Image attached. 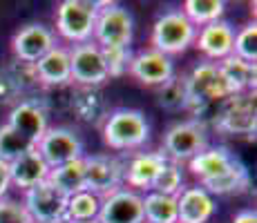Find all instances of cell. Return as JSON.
Returning a JSON list of instances; mask_svg holds the SVG:
<instances>
[{"label":"cell","mask_w":257,"mask_h":223,"mask_svg":"<svg viewBox=\"0 0 257 223\" xmlns=\"http://www.w3.org/2000/svg\"><path fill=\"white\" fill-rule=\"evenodd\" d=\"M230 92L221 78L219 65L210 61L199 63L186 76V110L195 114H204L208 107L228 98Z\"/></svg>","instance_id":"cell-1"},{"label":"cell","mask_w":257,"mask_h":223,"mask_svg":"<svg viewBox=\"0 0 257 223\" xmlns=\"http://www.w3.org/2000/svg\"><path fill=\"white\" fill-rule=\"evenodd\" d=\"M101 132L110 150H137L150 138V123L139 110H116L105 118Z\"/></svg>","instance_id":"cell-2"},{"label":"cell","mask_w":257,"mask_h":223,"mask_svg":"<svg viewBox=\"0 0 257 223\" xmlns=\"http://www.w3.org/2000/svg\"><path fill=\"white\" fill-rule=\"evenodd\" d=\"M197 27L181 14V9L175 12H166L152 25V49L164 56H177L184 54L190 45H195Z\"/></svg>","instance_id":"cell-3"},{"label":"cell","mask_w":257,"mask_h":223,"mask_svg":"<svg viewBox=\"0 0 257 223\" xmlns=\"http://www.w3.org/2000/svg\"><path fill=\"white\" fill-rule=\"evenodd\" d=\"M132 32H135V21L123 5L101 3L94 23L92 43H96L101 49H125L132 43Z\"/></svg>","instance_id":"cell-4"},{"label":"cell","mask_w":257,"mask_h":223,"mask_svg":"<svg viewBox=\"0 0 257 223\" xmlns=\"http://www.w3.org/2000/svg\"><path fill=\"white\" fill-rule=\"evenodd\" d=\"M98 7L101 3L92 0H63L56 9V32L70 43H90Z\"/></svg>","instance_id":"cell-5"},{"label":"cell","mask_w":257,"mask_h":223,"mask_svg":"<svg viewBox=\"0 0 257 223\" xmlns=\"http://www.w3.org/2000/svg\"><path fill=\"white\" fill-rule=\"evenodd\" d=\"M217 132L239 136V134H255L257 127V107H255V92L250 94H233L217 103L215 121Z\"/></svg>","instance_id":"cell-6"},{"label":"cell","mask_w":257,"mask_h":223,"mask_svg":"<svg viewBox=\"0 0 257 223\" xmlns=\"http://www.w3.org/2000/svg\"><path fill=\"white\" fill-rule=\"evenodd\" d=\"M208 147V134H206L204 123L184 121L172 125L164 134V156L172 163H184L197 156Z\"/></svg>","instance_id":"cell-7"},{"label":"cell","mask_w":257,"mask_h":223,"mask_svg":"<svg viewBox=\"0 0 257 223\" xmlns=\"http://www.w3.org/2000/svg\"><path fill=\"white\" fill-rule=\"evenodd\" d=\"M85 163V190L92 194L110 196L112 192L123 187V172H125V163H121L114 156L107 154H94L83 156Z\"/></svg>","instance_id":"cell-8"},{"label":"cell","mask_w":257,"mask_h":223,"mask_svg":"<svg viewBox=\"0 0 257 223\" xmlns=\"http://www.w3.org/2000/svg\"><path fill=\"white\" fill-rule=\"evenodd\" d=\"M36 152L43 156L49 170L83 158V141L70 127H49L36 143Z\"/></svg>","instance_id":"cell-9"},{"label":"cell","mask_w":257,"mask_h":223,"mask_svg":"<svg viewBox=\"0 0 257 223\" xmlns=\"http://www.w3.org/2000/svg\"><path fill=\"white\" fill-rule=\"evenodd\" d=\"M70 72H72V81H76L78 85L85 87L103 85L110 78L101 47L92 41L83 45H74V49H70Z\"/></svg>","instance_id":"cell-10"},{"label":"cell","mask_w":257,"mask_h":223,"mask_svg":"<svg viewBox=\"0 0 257 223\" xmlns=\"http://www.w3.org/2000/svg\"><path fill=\"white\" fill-rule=\"evenodd\" d=\"M56 47V36L43 23H32L21 27L12 38L14 56L25 65H36L47 52Z\"/></svg>","instance_id":"cell-11"},{"label":"cell","mask_w":257,"mask_h":223,"mask_svg":"<svg viewBox=\"0 0 257 223\" xmlns=\"http://www.w3.org/2000/svg\"><path fill=\"white\" fill-rule=\"evenodd\" d=\"M23 205L29 212L34 223H49V221L65 219L67 196L61 194L49 181H45L25 192Z\"/></svg>","instance_id":"cell-12"},{"label":"cell","mask_w":257,"mask_h":223,"mask_svg":"<svg viewBox=\"0 0 257 223\" xmlns=\"http://www.w3.org/2000/svg\"><path fill=\"white\" fill-rule=\"evenodd\" d=\"M98 223H146L143 219V196L130 187L112 192L101 199V210L96 216Z\"/></svg>","instance_id":"cell-13"},{"label":"cell","mask_w":257,"mask_h":223,"mask_svg":"<svg viewBox=\"0 0 257 223\" xmlns=\"http://www.w3.org/2000/svg\"><path fill=\"white\" fill-rule=\"evenodd\" d=\"M132 78L148 87H164L168 81L175 78V63L170 56L155 52V49H146L130 58V67H127Z\"/></svg>","instance_id":"cell-14"},{"label":"cell","mask_w":257,"mask_h":223,"mask_svg":"<svg viewBox=\"0 0 257 223\" xmlns=\"http://www.w3.org/2000/svg\"><path fill=\"white\" fill-rule=\"evenodd\" d=\"M233 41H235V27L226 21H217L197 29L195 47L210 63H219L224 58L233 56Z\"/></svg>","instance_id":"cell-15"},{"label":"cell","mask_w":257,"mask_h":223,"mask_svg":"<svg viewBox=\"0 0 257 223\" xmlns=\"http://www.w3.org/2000/svg\"><path fill=\"white\" fill-rule=\"evenodd\" d=\"M217 212L212 194L204 190L201 185L184 187L177 196V214L179 223H208Z\"/></svg>","instance_id":"cell-16"},{"label":"cell","mask_w":257,"mask_h":223,"mask_svg":"<svg viewBox=\"0 0 257 223\" xmlns=\"http://www.w3.org/2000/svg\"><path fill=\"white\" fill-rule=\"evenodd\" d=\"M7 125L18 134H23L25 138H29L32 143H38L43 138V134L49 130L45 110L34 101H23L18 105H14L12 112H9Z\"/></svg>","instance_id":"cell-17"},{"label":"cell","mask_w":257,"mask_h":223,"mask_svg":"<svg viewBox=\"0 0 257 223\" xmlns=\"http://www.w3.org/2000/svg\"><path fill=\"white\" fill-rule=\"evenodd\" d=\"M168 163V158L164 156V152H143V154H137L130 163L125 165V172H123V183L130 185V190H143L150 192L152 181L157 178L159 170Z\"/></svg>","instance_id":"cell-18"},{"label":"cell","mask_w":257,"mask_h":223,"mask_svg":"<svg viewBox=\"0 0 257 223\" xmlns=\"http://www.w3.org/2000/svg\"><path fill=\"white\" fill-rule=\"evenodd\" d=\"M7 170H9V181H12V185L21 187L23 192L45 183L49 176L47 163L43 161V156L38 154L36 150L27 152V154H23L21 158L12 161L7 165Z\"/></svg>","instance_id":"cell-19"},{"label":"cell","mask_w":257,"mask_h":223,"mask_svg":"<svg viewBox=\"0 0 257 223\" xmlns=\"http://www.w3.org/2000/svg\"><path fill=\"white\" fill-rule=\"evenodd\" d=\"M32 69H34V76H36L43 85H65V83L72 81L70 49L56 45L36 65H32Z\"/></svg>","instance_id":"cell-20"},{"label":"cell","mask_w":257,"mask_h":223,"mask_svg":"<svg viewBox=\"0 0 257 223\" xmlns=\"http://www.w3.org/2000/svg\"><path fill=\"white\" fill-rule=\"evenodd\" d=\"M233 154L226 147H206L204 152H199L197 156H192L188 161V170L195 178H199V185L212 181L219 174H224L228 170V165L233 163Z\"/></svg>","instance_id":"cell-21"},{"label":"cell","mask_w":257,"mask_h":223,"mask_svg":"<svg viewBox=\"0 0 257 223\" xmlns=\"http://www.w3.org/2000/svg\"><path fill=\"white\" fill-rule=\"evenodd\" d=\"M224 78L226 87H228L230 96L233 94H250L255 89V78H257V69L250 63L241 61L237 56H228L224 61L217 63Z\"/></svg>","instance_id":"cell-22"},{"label":"cell","mask_w":257,"mask_h":223,"mask_svg":"<svg viewBox=\"0 0 257 223\" xmlns=\"http://www.w3.org/2000/svg\"><path fill=\"white\" fill-rule=\"evenodd\" d=\"M47 181L61 194H76V192L85 190V163H83V158H76V161H70L65 165L54 167V170H49Z\"/></svg>","instance_id":"cell-23"},{"label":"cell","mask_w":257,"mask_h":223,"mask_svg":"<svg viewBox=\"0 0 257 223\" xmlns=\"http://www.w3.org/2000/svg\"><path fill=\"white\" fill-rule=\"evenodd\" d=\"M143 219L146 223H179L177 196L146 192L143 194Z\"/></svg>","instance_id":"cell-24"},{"label":"cell","mask_w":257,"mask_h":223,"mask_svg":"<svg viewBox=\"0 0 257 223\" xmlns=\"http://www.w3.org/2000/svg\"><path fill=\"white\" fill-rule=\"evenodd\" d=\"M248 185V170L246 165L239 161V158H233V163L228 165V170L224 174H219L212 181L204 183V190L208 194H233V192H239Z\"/></svg>","instance_id":"cell-25"},{"label":"cell","mask_w":257,"mask_h":223,"mask_svg":"<svg viewBox=\"0 0 257 223\" xmlns=\"http://www.w3.org/2000/svg\"><path fill=\"white\" fill-rule=\"evenodd\" d=\"M181 14L199 29L221 21V16L226 14V3L224 0H186Z\"/></svg>","instance_id":"cell-26"},{"label":"cell","mask_w":257,"mask_h":223,"mask_svg":"<svg viewBox=\"0 0 257 223\" xmlns=\"http://www.w3.org/2000/svg\"><path fill=\"white\" fill-rule=\"evenodd\" d=\"M101 210V196L92 194L87 190H81L76 194L67 196V210H65V219L70 223L76 221H92L98 216Z\"/></svg>","instance_id":"cell-27"},{"label":"cell","mask_w":257,"mask_h":223,"mask_svg":"<svg viewBox=\"0 0 257 223\" xmlns=\"http://www.w3.org/2000/svg\"><path fill=\"white\" fill-rule=\"evenodd\" d=\"M32 150H36V143H32L23 134L12 130L7 123L0 125V163L9 165L12 161H16V158H21L23 154H27Z\"/></svg>","instance_id":"cell-28"},{"label":"cell","mask_w":257,"mask_h":223,"mask_svg":"<svg viewBox=\"0 0 257 223\" xmlns=\"http://www.w3.org/2000/svg\"><path fill=\"white\" fill-rule=\"evenodd\" d=\"M184 187H186V183H184V170H181V165L168 161L159 170L157 178L152 181L150 192H159V194H168V196H179V192L184 190Z\"/></svg>","instance_id":"cell-29"},{"label":"cell","mask_w":257,"mask_h":223,"mask_svg":"<svg viewBox=\"0 0 257 223\" xmlns=\"http://www.w3.org/2000/svg\"><path fill=\"white\" fill-rule=\"evenodd\" d=\"M233 56L255 65L257 63V25L248 23L235 34L233 41Z\"/></svg>","instance_id":"cell-30"},{"label":"cell","mask_w":257,"mask_h":223,"mask_svg":"<svg viewBox=\"0 0 257 223\" xmlns=\"http://www.w3.org/2000/svg\"><path fill=\"white\" fill-rule=\"evenodd\" d=\"M159 105L166 110H186V78H172L161 87Z\"/></svg>","instance_id":"cell-31"},{"label":"cell","mask_w":257,"mask_h":223,"mask_svg":"<svg viewBox=\"0 0 257 223\" xmlns=\"http://www.w3.org/2000/svg\"><path fill=\"white\" fill-rule=\"evenodd\" d=\"M103 52V61H105V67H107V74L110 76H123L130 67V47L125 49H101Z\"/></svg>","instance_id":"cell-32"},{"label":"cell","mask_w":257,"mask_h":223,"mask_svg":"<svg viewBox=\"0 0 257 223\" xmlns=\"http://www.w3.org/2000/svg\"><path fill=\"white\" fill-rule=\"evenodd\" d=\"M0 223H34L21 201L0 199Z\"/></svg>","instance_id":"cell-33"},{"label":"cell","mask_w":257,"mask_h":223,"mask_svg":"<svg viewBox=\"0 0 257 223\" xmlns=\"http://www.w3.org/2000/svg\"><path fill=\"white\" fill-rule=\"evenodd\" d=\"M9 187H12V181H9V170L5 163H0V199H5L9 192Z\"/></svg>","instance_id":"cell-34"},{"label":"cell","mask_w":257,"mask_h":223,"mask_svg":"<svg viewBox=\"0 0 257 223\" xmlns=\"http://www.w3.org/2000/svg\"><path fill=\"white\" fill-rule=\"evenodd\" d=\"M233 223H257V212L255 210H241V212H237Z\"/></svg>","instance_id":"cell-35"},{"label":"cell","mask_w":257,"mask_h":223,"mask_svg":"<svg viewBox=\"0 0 257 223\" xmlns=\"http://www.w3.org/2000/svg\"><path fill=\"white\" fill-rule=\"evenodd\" d=\"M49 223H70L67 219H58V221H49Z\"/></svg>","instance_id":"cell-36"},{"label":"cell","mask_w":257,"mask_h":223,"mask_svg":"<svg viewBox=\"0 0 257 223\" xmlns=\"http://www.w3.org/2000/svg\"><path fill=\"white\" fill-rule=\"evenodd\" d=\"M76 223H98L96 219H92V221H76Z\"/></svg>","instance_id":"cell-37"}]
</instances>
